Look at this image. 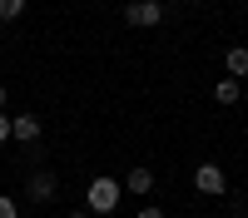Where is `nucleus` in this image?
Instances as JSON below:
<instances>
[{"label":"nucleus","mask_w":248,"mask_h":218,"mask_svg":"<svg viewBox=\"0 0 248 218\" xmlns=\"http://www.w3.org/2000/svg\"><path fill=\"white\" fill-rule=\"evenodd\" d=\"M164 15H169V10H164L159 0H139V5H124V20H129L134 30H149V25H164Z\"/></svg>","instance_id":"nucleus-2"},{"label":"nucleus","mask_w":248,"mask_h":218,"mask_svg":"<svg viewBox=\"0 0 248 218\" xmlns=\"http://www.w3.org/2000/svg\"><path fill=\"white\" fill-rule=\"evenodd\" d=\"M0 218H20V208H15V198H5V193H0Z\"/></svg>","instance_id":"nucleus-10"},{"label":"nucleus","mask_w":248,"mask_h":218,"mask_svg":"<svg viewBox=\"0 0 248 218\" xmlns=\"http://www.w3.org/2000/svg\"><path fill=\"white\" fill-rule=\"evenodd\" d=\"M139 218H164V213L159 208H139Z\"/></svg>","instance_id":"nucleus-12"},{"label":"nucleus","mask_w":248,"mask_h":218,"mask_svg":"<svg viewBox=\"0 0 248 218\" xmlns=\"http://www.w3.org/2000/svg\"><path fill=\"white\" fill-rule=\"evenodd\" d=\"M85 203H90V213H114V208H119V178H109V174L90 178Z\"/></svg>","instance_id":"nucleus-1"},{"label":"nucleus","mask_w":248,"mask_h":218,"mask_svg":"<svg viewBox=\"0 0 248 218\" xmlns=\"http://www.w3.org/2000/svg\"><path fill=\"white\" fill-rule=\"evenodd\" d=\"M5 139H10V119L0 114V144H5Z\"/></svg>","instance_id":"nucleus-11"},{"label":"nucleus","mask_w":248,"mask_h":218,"mask_svg":"<svg viewBox=\"0 0 248 218\" xmlns=\"http://www.w3.org/2000/svg\"><path fill=\"white\" fill-rule=\"evenodd\" d=\"M214 99H218V104H238V99H243V89H238V79H229V74H223L218 85H214Z\"/></svg>","instance_id":"nucleus-8"},{"label":"nucleus","mask_w":248,"mask_h":218,"mask_svg":"<svg viewBox=\"0 0 248 218\" xmlns=\"http://www.w3.org/2000/svg\"><path fill=\"white\" fill-rule=\"evenodd\" d=\"M243 99H248V89H243Z\"/></svg>","instance_id":"nucleus-16"},{"label":"nucleus","mask_w":248,"mask_h":218,"mask_svg":"<svg viewBox=\"0 0 248 218\" xmlns=\"http://www.w3.org/2000/svg\"><path fill=\"white\" fill-rule=\"evenodd\" d=\"M124 189H129V193H149L154 189V169H129V174H124Z\"/></svg>","instance_id":"nucleus-6"},{"label":"nucleus","mask_w":248,"mask_h":218,"mask_svg":"<svg viewBox=\"0 0 248 218\" xmlns=\"http://www.w3.org/2000/svg\"><path fill=\"white\" fill-rule=\"evenodd\" d=\"M5 99H10V94H5V85H0V109H5Z\"/></svg>","instance_id":"nucleus-13"},{"label":"nucleus","mask_w":248,"mask_h":218,"mask_svg":"<svg viewBox=\"0 0 248 218\" xmlns=\"http://www.w3.org/2000/svg\"><path fill=\"white\" fill-rule=\"evenodd\" d=\"M223 70H229V79H248V50L233 45L229 55H223Z\"/></svg>","instance_id":"nucleus-5"},{"label":"nucleus","mask_w":248,"mask_h":218,"mask_svg":"<svg viewBox=\"0 0 248 218\" xmlns=\"http://www.w3.org/2000/svg\"><path fill=\"white\" fill-rule=\"evenodd\" d=\"M194 189L218 198L223 189H229V178H223V169H218V164H199V169H194Z\"/></svg>","instance_id":"nucleus-3"},{"label":"nucleus","mask_w":248,"mask_h":218,"mask_svg":"<svg viewBox=\"0 0 248 218\" xmlns=\"http://www.w3.org/2000/svg\"><path fill=\"white\" fill-rule=\"evenodd\" d=\"M10 139H20V144H35V139H40V119H35V114L10 119Z\"/></svg>","instance_id":"nucleus-4"},{"label":"nucleus","mask_w":248,"mask_h":218,"mask_svg":"<svg viewBox=\"0 0 248 218\" xmlns=\"http://www.w3.org/2000/svg\"><path fill=\"white\" fill-rule=\"evenodd\" d=\"M25 15V0H0V20H20Z\"/></svg>","instance_id":"nucleus-9"},{"label":"nucleus","mask_w":248,"mask_h":218,"mask_svg":"<svg viewBox=\"0 0 248 218\" xmlns=\"http://www.w3.org/2000/svg\"><path fill=\"white\" fill-rule=\"evenodd\" d=\"M129 5H139V0H129Z\"/></svg>","instance_id":"nucleus-15"},{"label":"nucleus","mask_w":248,"mask_h":218,"mask_svg":"<svg viewBox=\"0 0 248 218\" xmlns=\"http://www.w3.org/2000/svg\"><path fill=\"white\" fill-rule=\"evenodd\" d=\"M65 218H94V213H65Z\"/></svg>","instance_id":"nucleus-14"},{"label":"nucleus","mask_w":248,"mask_h":218,"mask_svg":"<svg viewBox=\"0 0 248 218\" xmlns=\"http://www.w3.org/2000/svg\"><path fill=\"white\" fill-rule=\"evenodd\" d=\"M30 198H35V203L55 198V174H30Z\"/></svg>","instance_id":"nucleus-7"}]
</instances>
